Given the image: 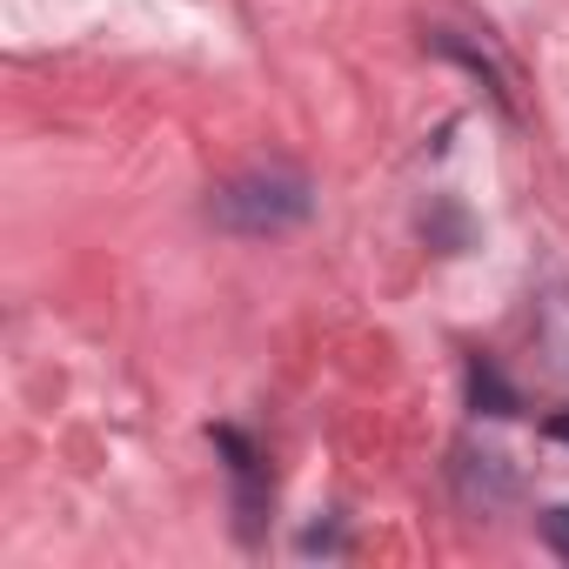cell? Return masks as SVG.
Listing matches in <instances>:
<instances>
[{"mask_svg":"<svg viewBox=\"0 0 569 569\" xmlns=\"http://www.w3.org/2000/svg\"><path fill=\"white\" fill-rule=\"evenodd\" d=\"M542 542H549V549L569 562V502H556V509L542 516Z\"/></svg>","mask_w":569,"mask_h":569,"instance_id":"obj_6","label":"cell"},{"mask_svg":"<svg viewBox=\"0 0 569 569\" xmlns=\"http://www.w3.org/2000/svg\"><path fill=\"white\" fill-rule=\"evenodd\" d=\"M429 48H436V54H449V61H462V68H476V74H489L496 101H502V108H516V88H509V74H502V61H496L489 48H476V41H456V34H429Z\"/></svg>","mask_w":569,"mask_h":569,"instance_id":"obj_3","label":"cell"},{"mask_svg":"<svg viewBox=\"0 0 569 569\" xmlns=\"http://www.w3.org/2000/svg\"><path fill=\"white\" fill-rule=\"evenodd\" d=\"M456 489H462L469 509L489 516V509H502L516 496V469H509L502 449H456Z\"/></svg>","mask_w":569,"mask_h":569,"instance_id":"obj_2","label":"cell"},{"mask_svg":"<svg viewBox=\"0 0 569 569\" xmlns=\"http://www.w3.org/2000/svg\"><path fill=\"white\" fill-rule=\"evenodd\" d=\"M316 208V188L289 168H254L228 188H214L208 214L228 228V234H281V228H302Z\"/></svg>","mask_w":569,"mask_h":569,"instance_id":"obj_1","label":"cell"},{"mask_svg":"<svg viewBox=\"0 0 569 569\" xmlns=\"http://www.w3.org/2000/svg\"><path fill=\"white\" fill-rule=\"evenodd\" d=\"M542 436H549V442H562V449H569V409H556V416H549V422H542Z\"/></svg>","mask_w":569,"mask_h":569,"instance_id":"obj_7","label":"cell"},{"mask_svg":"<svg viewBox=\"0 0 569 569\" xmlns=\"http://www.w3.org/2000/svg\"><path fill=\"white\" fill-rule=\"evenodd\" d=\"M469 409H476V416H516L522 396L509 389V376H502L496 362H469Z\"/></svg>","mask_w":569,"mask_h":569,"instance_id":"obj_4","label":"cell"},{"mask_svg":"<svg viewBox=\"0 0 569 569\" xmlns=\"http://www.w3.org/2000/svg\"><path fill=\"white\" fill-rule=\"evenodd\" d=\"M542 342H549V356L569 369V289H556V296L542 302Z\"/></svg>","mask_w":569,"mask_h":569,"instance_id":"obj_5","label":"cell"}]
</instances>
